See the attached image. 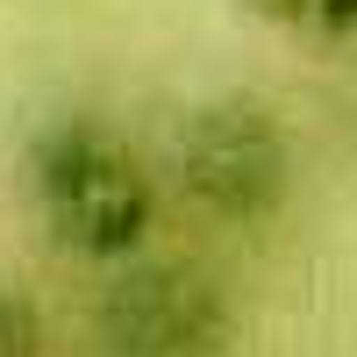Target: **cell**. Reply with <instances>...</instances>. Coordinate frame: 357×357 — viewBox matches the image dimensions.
<instances>
[{
	"label": "cell",
	"instance_id": "6da1fadb",
	"mask_svg": "<svg viewBox=\"0 0 357 357\" xmlns=\"http://www.w3.org/2000/svg\"><path fill=\"white\" fill-rule=\"evenodd\" d=\"M29 222L79 264H129L158 229V172L93 107H57L22 136Z\"/></svg>",
	"mask_w": 357,
	"mask_h": 357
},
{
	"label": "cell",
	"instance_id": "7a4b0ae2",
	"mask_svg": "<svg viewBox=\"0 0 357 357\" xmlns=\"http://www.w3.org/2000/svg\"><path fill=\"white\" fill-rule=\"evenodd\" d=\"M301 151L257 93L200 100L172 136V186L222 229H264L293 207Z\"/></svg>",
	"mask_w": 357,
	"mask_h": 357
},
{
	"label": "cell",
	"instance_id": "3957f363",
	"mask_svg": "<svg viewBox=\"0 0 357 357\" xmlns=\"http://www.w3.org/2000/svg\"><path fill=\"white\" fill-rule=\"evenodd\" d=\"M100 357H229L236 301L215 272L186 257H129L107 264V286L93 301Z\"/></svg>",
	"mask_w": 357,
	"mask_h": 357
},
{
	"label": "cell",
	"instance_id": "277c9868",
	"mask_svg": "<svg viewBox=\"0 0 357 357\" xmlns=\"http://www.w3.org/2000/svg\"><path fill=\"white\" fill-rule=\"evenodd\" d=\"M236 8L286 29V36H307V43H350L357 36V0H236Z\"/></svg>",
	"mask_w": 357,
	"mask_h": 357
},
{
	"label": "cell",
	"instance_id": "5b68a950",
	"mask_svg": "<svg viewBox=\"0 0 357 357\" xmlns=\"http://www.w3.org/2000/svg\"><path fill=\"white\" fill-rule=\"evenodd\" d=\"M50 329H43V307L29 301L15 279H0V357H43Z\"/></svg>",
	"mask_w": 357,
	"mask_h": 357
}]
</instances>
